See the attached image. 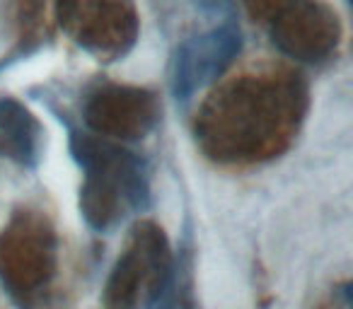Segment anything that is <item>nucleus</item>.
I'll return each instance as SVG.
<instances>
[{
  "label": "nucleus",
  "instance_id": "obj_4",
  "mask_svg": "<svg viewBox=\"0 0 353 309\" xmlns=\"http://www.w3.org/2000/svg\"><path fill=\"white\" fill-rule=\"evenodd\" d=\"M194 3L206 12H223L230 8V0H194Z\"/></svg>",
  "mask_w": 353,
  "mask_h": 309
},
{
  "label": "nucleus",
  "instance_id": "obj_2",
  "mask_svg": "<svg viewBox=\"0 0 353 309\" xmlns=\"http://www.w3.org/2000/svg\"><path fill=\"white\" fill-rule=\"evenodd\" d=\"M240 49L242 34L235 25H223L201 36H194L176 54L174 78H172L174 94L179 99H187L196 89L221 78L223 70L240 54Z\"/></svg>",
  "mask_w": 353,
  "mask_h": 309
},
{
  "label": "nucleus",
  "instance_id": "obj_1",
  "mask_svg": "<svg viewBox=\"0 0 353 309\" xmlns=\"http://www.w3.org/2000/svg\"><path fill=\"white\" fill-rule=\"evenodd\" d=\"M73 155L88 169L83 211L94 227L107 230L126 215L128 208L148 203L143 162L131 152L92 136H73Z\"/></svg>",
  "mask_w": 353,
  "mask_h": 309
},
{
  "label": "nucleus",
  "instance_id": "obj_3",
  "mask_svg": "<svg viewBox=\"0 0 353 309\" xmlns=\"http://www.w3.org/2000/svg\"><path fill=\"white\" fill-rule=\"evenodd\" d=\"M0 133L8 138L12 152L25 162L37 152L39 123L15 99H0Z\"/></svg>",
  "mask_w": 353,
  "mask_h": 309
}]
</instances>
